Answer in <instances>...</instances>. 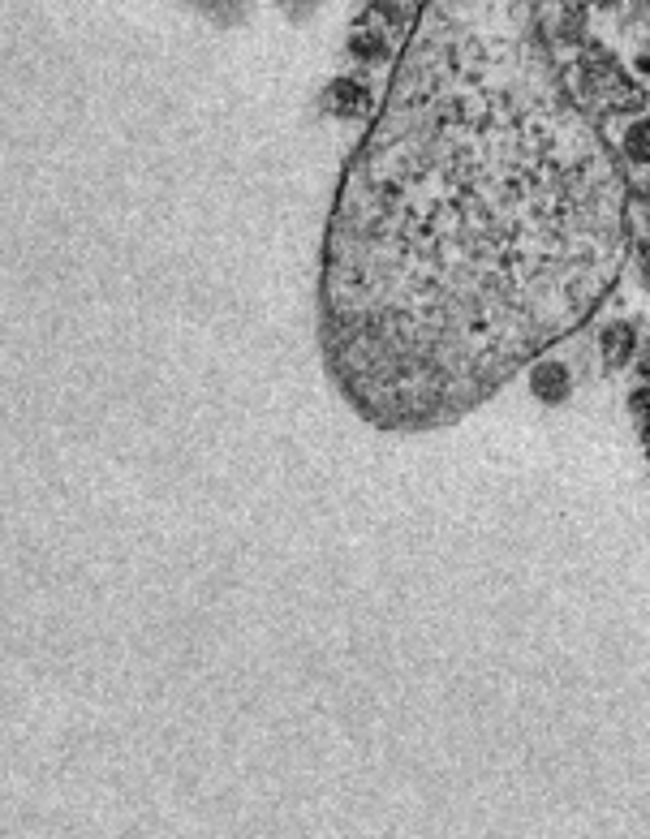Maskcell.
<instances>
[{
    "label": "cell",
    "mask_w": 650,
    "mask_h": 839,
    "mask_svg": "<svg viewBox=\"0 0 650 839\" xmlns=\"http://www.w3.org/2000/svg\"><path fill=\"white\" fill-rule=\"evenodd\" d=\"M444 108L379 130L328 237V353L388 426L452 418L612 280L620 190L603 155Z\"/></svg>",
    "instance_id": "6da1fadb"
},
{
    "label": "cell",
    "mask_w": 650,
    "mask_h": 839,
    "mask_svg": "<svg viewBox=\"0 0 650 839\" xmlns=\"http://www.w3.org/2000/svg\"><path fill=\"white\" fill-rule=\"evenodd\" d=\"M534 392L543 396V401H560L564 392H569V371L556 362H543V366H534Z\"/></svg>",
    "instance_id": "7a4b0ae2"
},
{
    "label": "cell",
    "mask_w": 650,
    "mask_h": 839,
    "mask_svg": "<svg viewBox=\"0 0 650 839\" xmlns=\"http://www.w3.org/2000/svg\"><path fill=\"white\" fill-rule=\"evenodd\" d=\"M629 327L625 323H616V327H607V358L612 362H625V353H629Z\"/></svg>",
    "instance_id": "3957f363"
},
{
    "label": "cell",
    "mask_w": 650,
    "mask_h": 839,
    "mask_svg": "<svg viewBox=\"0 0 650 839\" xmlns=\"http://www.w3.org/2000/svg\"><path fill=\"white\" fill-rule=\"evenodd\" d=\"M633 405H638V409H642V414L650 418V392H638V396H633Z\"/></svg>",
    "instance_id": "277c9868"
}]
</instances>
